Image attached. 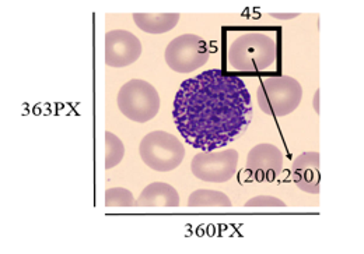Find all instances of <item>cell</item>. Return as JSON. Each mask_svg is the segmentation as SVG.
Masks as SVG:
<instances>
[{"mask_svg": "<svg viewBox=\"0 0 364 254\" xmlns=\"http://www.w3.org/2000/svg\"><path fill=\"white\" fill-rule=\"evenodd\" d=\"M273 18H279V20H291L296 18L299 16V13H290V14H277V13H272L271 14Z\"/></svg>", "mask_w": 364, "mask_h": 254, "instance_id": "cell-17", "label": "cell"}, {"mask_svg": "<svg viewBox=\"0 0 364 254\" xmlns=\"http://www.w3.org/2000/svg\"><path fill=\"white\" fill-rule=\"evenodd\" d=\"M134 21L137 27L147 34H164L176 28L180 21L178 13H163V14H149L135 13Z\"/></svg>", "mask_w": 364, "mask_h": 254, "instance_id": "cell-12", "label": "cell"}, {"mask_svg": "<svg viewBox=\"0 0 364 254\" xmlns=\"http://www.w3.org/2000/svg\"><path fill=\"white\" fill-rule=\"evenodd\" d=\"M313 105H314L316 112L319 114V89H317V92H316V95H314V102H313Z\"/></svg>", "mask_w": 364, "mask_h": 254, "instance_id": "cell-18", "label": "cell"}, {"mask_svg": "<svg viewBox=\"0 0 364 254\" xmlns=\"http://www.w3.org/2000/svg\"><path fill=\"white\" fill-rule=\"evenodd\" d=\"M247 209H254V207H262V209H269V207H284V201L279 200L277 197L272 196H257L248 201H245L244 204Z\"/></svg>", "mask_w": 364, "mask_h": 254, "instance_id": "cell-16", "label": "cell"}, {"mask_svg": "<svg viewBox=\"0 0 364 254\" xmlns=\"http://www.w3.org/2000/svg\"><path fill=\"white\" fill-rule=\"evenodd\" d=\"M251 96L241 79L209 70L186 80L176 99L174 116L186 141L212 150L231 141L248 125Z\"/></svg>", "mask_w": 364, "mask_h": 254, "instance_id": "cell-1", "label": "cell"}, {"mask_svg": "<svg viewBox=\"0 0 364 254\" xmlns=\"http://www.w3.org/2000/svg\"><path fill=\"white\" fill-rule=\"evenodd\" d=\"M301 98V85L289 76L264 79L257 89V99L261 111L274 118L294 112L299 108Z\"/></svg>", "mask_w": 364, "mask_h": 254, "instance_id": "cell-3", "label": "cell"}, {"mask_svg": "<svg viewBox=\"0 0 364 254\" xmlns=\"http://www.w3.org/2000/svg\"><path fill=\"white\" fill-rule=\"evenodd\" d=\"M117 101L121 114L137 123H146L154 119L161 106L157 89L140 79H134L122 85Z\"/></svg>", "mask_w": 364, "mask_h": 254, "instance_id": "cell-5", "label": "cell"}, {"mask_svg": "<svg viewBox=\"0 0 364 254\" xmlns=\"http://www.w3.org/2000/svg\"><path fill=\"white\" fill-rule=\"evenodd\" d=\"M238 158L240 155L237 150L199 153L191 161V172L199 180L208 183H225L234 177Z\"/></svg>", "mask_w": 364, "mask_h": 254, "instance_id": "cell-7", "label": "cell"}, {"mask_svg": "<svg viewBox=\"0 0 364 254\" xmlns=\"http://www.w3.org/2000/svg\"><path fill=\"white\" fill-rule=\"evenodd\" d=\"M125 155V145L118 136L111 131L105 133V168L111 170L121 164Z\"/></svg>", "mask_w": 364, "mask_h": 254, "instance_id": "cell-14", "label": "cell"}, {"mask_svg": "<svg viewBox=\"0 0 364 254\" xmlns=\"http://www.w3.org/2000/svg\"><path fill=\"white\" fill-rule=\"evenodd\" d=\"M178 206V192L171 184L163 182H154L146 186L136 200V207L146 209H173Z\"/></svg>", "mask_w": 364, "mask_h": 254, "instance_id": "cell-11", "label": "cell"}, {"mask_svg": "<svg viewBox=\"0 0 364 254\" xmlns=\"http://www.w3.org/2000/svg\"><path fill=\"white\" fill-rule=\"evenodd\" d=\"M139 153L144 165L156 172L177 170L185 158V148L180 138L161 130L146 134L140 141Z\"/></svg>", "mask_w": 364, "mask_h": 254, "instance_id": "cell-4", "label": "cell"}, {"mask_svg": "<svg viewBox=\"0 0 364 254\" xmlns=\"http://www.w3.org/2000/svg\"><path fill=\"white\" fill-rule=\"evenodd\" d=\"M141 43L135 34L125 30H114L105 34V63L121 69L131 66L141 55Z\"/></svg>", "mask_w": 364, "mask_h": 254, "instance_id": "cell-9", "label": "cell"}, {"mask_svg": "<svg viewBox=\"0 0 364 254\" xmlns=\"http://www.w3.org/2000/svg\"><path fill=\"white\" fill-rule=\"evenodd\" d=\"M105 207L111 209H128V207H136V200L131 190L124 187H114L108 189L105 192Z\"/></svg>", "mask_w": 364, "mask_h": 254, "instance_id": "cell-15", "label": "cell"}, {"mask_svg": "<svg viewBox=\"0 0 364 254\" xmlns=\"http://www.w3.org/2000/svg\"><path fill=\"white\" fill-rule=\"evenodd\" d=\"M291 176L296 186L310 194H318L321 186L319 153H304L291 165Z\"/></svg>", "mask_w": 364, "mask_h": 254, "instance_id": "cell-10", "label": "cell"}, {"mask_svg": "<svg viewBox=\"0 0 364 254\" xmlns=\"http://www.w3.org/2000/svg\"><path fill=\"white\" fill-rule=\"evenodd\" d=\"M189 207H231L232 203L226 193L212 189H199L189 194Z\"/></svg>", "mask_w": 364, "mask_h": 254, "instance_id": "cell-13", "label": "cell"}, {"mask_svg": "<svg viewBox=\"0 0 364 254\" xmlns=\"http://www.w3.org/2000/svg\"><path fill=\"white\" fill-rule=\"evenodd\" d=\"M277 48L272 35L251 31L240 35L228 48V63L237 72L258 73L276 60Z\"/></svg>", "mask_w": 364, "mask_h": 254, "instance_id": "cell-2", "label": "cell"}, {"mask_svg": "<svg viewBox=\"0 0 364 254\" xmlns=\"http://www.w3.org/2000/svg\"><path fill=\"white\" fill-rule=\"evenodd\" d=\"M283 168V154L273 144H258L250 150L245 161V172L255 182L272 183Z\"/></svg>", "mask_w": 364, "mask_h": 254, "instance_id": "cell-8", "label": "cell"}, {"mask_svg": "<svg viewBox=\"0 0 364 254\" xmlns=\"http://www.w3.org/2000/svg\"><path fill=\"white\" fill-rule=\"evenodd\" d=\"M164 56L168 67L182 74L205 66L210 57V50L199 35L183 34L167 45Z\"/></svg>", "mask_w": 364, "mask_h": 254, "instance_id": "cell-6", "label": "cell"}]
</instances>
